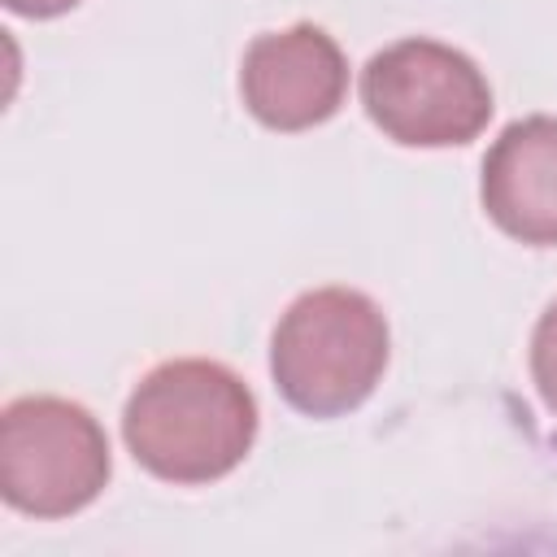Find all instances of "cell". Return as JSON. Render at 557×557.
Listing matches in <instances>:
<instances>
[{
    "label": "cell",
    "instance_id": "cell-4",
    "mask_svg": "<svg viewBox=\"0 0 557 557\" xmlns=\"http://www.w3.org/2000/svg\"><path fill=\"white\" fill-rule=\"evenodd\" d=\"M113 474L100 418L65 396H17L0 413V496L30 518L87 509Z\"/></svg>",
    "mask_w": 557,
    "mask_h": 557
},
{
    "label": "cell",
    "instance_id": "cell-1",
    "mask_svg": "<svg viewBox=\"0 0 557 557\" xmlns=\"http://www.w3.org/2000/svg\"><path fill=\"white\" fill-rule=\"evenodd\" d=\"M257 426L252 387L209 357L152 366L122 409V440L135 466L174 487L226 479L252 453Z\"/></svg>",
    "mask_w": 557,
    "mask_h": 557
},
{
    "label": "cell",
    "instance_id": "cell-6",
    "mask_svg": "<svg viewBox=\"0 0 557 557\" xmlns=\"http://www.w3.org/2000/svg\"><path fill=\"white\" fill-rule=\"evenodd\" d=\"M479 200L509 239L557 248V117L531 113L492 139L479 174Z\"/></svg>",
    "mask_w": 557,
    "mask_h": 557
},
{
    "label": "cell",
    "instance_id": "cell-5",
    "mask_svg": "<svg viewBox=\"0 0 557 557\" xmlns=\"http://www.w3.org/2000/svg\"><path fill=\"white\" fill-rule=\"evenodd\" d=\"M239 100L270 131H313L348 100V61L335 35L313 22L265 30L244 48Z\"/></svg>",
    "mask_w": 557,
    "mask_h": 557
},
{
    "label": "cell",
    "instance_id": "cell-3",
    "mask_svg": "<svg viewBox=\"0 0 557 557\" xmlns=\"http://www.w3.org/2000/svg\"><path fill=\"white\" fill-rule=\"evenodd\" d=\"M366 117L400 148H461L492 122L487 74L453 44L396 39L361 70Z\"/></svg>",
    "mask_w": 557,
    "mask_h": 557
},
{
    "label": "cell",
    "instance_id": "cell-8",
    "mask_svg": "<svg viewBox=\"0 0 557 557\" xmlns=\"http://www.w3.org/2000/svg\"><path fill=\"white\" fill-rule=\"evenodd\" d=\"M83 0H4V9L9 13H17V17H35V22H44V17H61V13H70V9H78Z\"/></svg>",
    "mask_w": 557,
    "mask_h": 557
},
{
    "label": "cell",
    "instance_id": "cell-7",
    "mask_svg": "<svg viewBox=\"0 0 557 557\" xmlns=\"http://www.w3.org/2000/svg\"><path fill=\"white\" fill-rule=\"evenodd\" d=\"M531 383L544 400V409L557 418V300L540 313L531 331Z\"/></svg>",
    "mask_w": 557,
    "mask_h": 557
},
{
    "label": "cell",
    "instance_id": "cell-2",
    "mask_svg": "<svg viewBox=\"0 0 557 557\" xmlns=\"http://www.w3.org/2000/svg\"><path fill=\"white\" fill-rule=\"evenodd\" d=\"M387 357V318L357 287H313L296 296L270 335V379L305 418H344L366 405Z\"/></svg>",
    "mask_w": 557,
    "mask_h": 557
}]
</instances>
